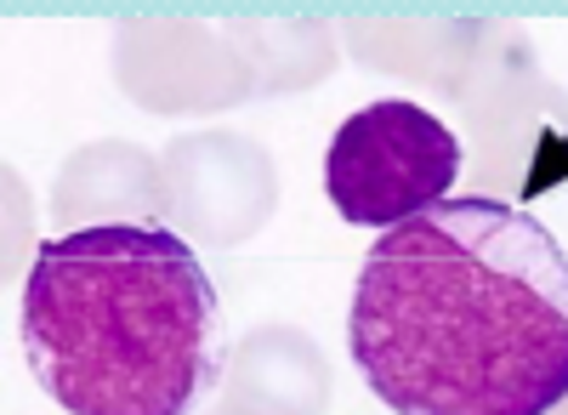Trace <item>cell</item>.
Returning <instances> with one entry per match:
<instances>
[{"label":"cell","mask_w":568,"mask_h":415,"mask_svg":"<svg viewBox=\"0 0 568 415\" xmlns=\"http://www.w3.org/2000/svg\"><path fill=\"white\" fill-rule=\"evenodd\" d=\"M347 342L398 415H551L568 398V251L506 200H449L375 240Z\"/></svg>","instance_id":"cell-1"},{"label":"cell","mask_w":568,"mask_h":415,"mask_svg":"<svg viewBox=\"0 0 568 415\" xmlns=\"http://www.w3.org/2000/svg\"><path fill=\"white\" fill-rule=\"evenodd\" d=\"M18 336L69 415H194L227 376V318L171 227H69L23 280Z\"/></svg>","instance_id":"cell-2"},{"label":"cell","mask_w":568,"mask_h":415,"mask_svg":"<svg viewBox=\"0 0 568 415\" xmlns=\"http://www.w3.org/2000/svg\"><path fill=\"white\" fill-rule=\"evenodd\" d=\"M466 171L460 136L420 103L382 98L342 120L324 154V194L358 227H393L449 205L455 176Z\"/></svg>","instance_id":"cell-3"},{"label":"cell","mask_w":568,"mask_h":415,"mask_svg":"<svg viewBox=\"0 0 568 415\" xmlns=\"http://www.w3.org/2000/svg\"><path fill=\"white\" fill-rule=\"evenodd\" d=\"M114 80L125 85V98L154 114H211L256 91V74L227 23L205 29L182 18L125 23L114 40Z\"/></svg>","instance_id":"cell-4"},{"label":"cell","mask_w":568,"mask_h":415,"mask_svg":"<svg viewBox=\"0 0 568 415\" xmlns=\"http://www.w3.org/2000/svg\"><path fill=\"white\" fill-rule=\"evenodd\" d=\"M171 222L200 245H245L278 205V176L262 143L240 131H187L165 149Z\"/></svg>","instance_id":"cell-5"},{"label":"cell","mask_w":568,"mask_h":415,"mask_svg":"<svg viewBox=\"0 0 568 415\" xmlns=\"http://www.w3.org/2000/svg\"><path fill=\"white\" fill-rule=\"evenodd\" d=\"M58 222H91V227H160L154 216H171L165 205V171L136 143H85L69 154L58 189H52Z\"/></svg>","instance_id":"cell-6"},{"label":"cell","mask_w":568,"mask_h":415,"mask_svg":"<svg viewBox=\"0 0 568 415\" xmlns=\"http://www.w3.org/2000/svg\"><path fill=\"white\" fill-rule=\"evenodd\" d=\"M227 398L256 415H324L329 364L296 325H262L227 358Z\"/></svg>","instance_id":"cell-7"},{"label":"cell","mask_w":568,"mask_h":415,"mask_svg":"<svg viewBox=\"0 0 568 415\" xmlns=\"http://www.w3.org/2000/svg\"><path fill=\"white\" fill-rule=\"evenodd\" d=\"M489 29L484 23H347V45L353 58L369 69H387L409 85H444L460 98V80L478 63Z\"/></svg>","instance_id":"cell-8"},{"label":"cell","mask_w":568,"mask_h":415,"mask_svg":"<svg viewBox=\"0 0 568 415\" xmlns=\"http://www.w3.org/2000/svg\"><path fill=\"white\" fill-rule=\"evenodd\" d=\"M227 34L240 40V52L256 74V91H296V85H318L336 63V40L313 18H245L227 23Z\"/></svg>","instance_id":"cell-9"},{"label":"cell","mask_w":568,"mask_h":415,"mask_svg":"<svg viewBox=\"0 0 568 415\" xmlns=\"http://www.w3.org/2000/svg\"><path fill=\"white\" fill-rule=\"evenodd\" d=\"M205 415H256V409H245V404H233V398H222L216 409H205Z\"/></svg>","instance_id":"cell-10"},{"label":"cell","mask_w":568,"mask_h":415,"mask_svg":"<svg viewBox=\"0 0 568 415\" xmlns=\"http://www.w3.org/2000/svg\"><path fill=\"white\" fill-rule=\"evenodd\" d=\"M557 409H562V415H568V398H562V404H557Z\"/></svg>","instance_id":"cell-11"}]
</instances>
